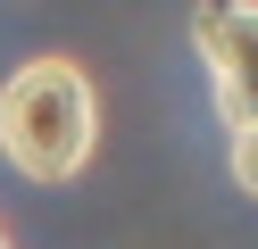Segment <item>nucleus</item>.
<instances>
[{
    "mask_svg": "<svg viewBox=\"0 0 258 249\" xmlns=\"http://www.w3.org/2000/svg\"><path fill=\"white\" fill-rule=\"evenodd\" d=\"M100 141V100L75 58H25L0 83V158L25 183H75Z\"/></svg>",
    "mask_w": 258,
    "mask_h": 249,
    "instance_id": "obj_1",
    "label": "nucleus"
},
{
    "mask_svg": "<svg viewBox=\"0 0 258 249\" xmlns=\"http://www.w3.org/2000/svg\"><path fill=\"white\" fill-rule=\"evenodd\" d=\"M191 42L208 58V92H217L225 125L258 116V0H200L191 9Z\"/></svg>",
    "mask_w": 258,
    "mask_h": 249,
    "instance_id": "obj_2",
    "label": "nucleus"
},
{
    "mask_svg": "<svg viewBox=\"0 0 258 249\" xmlns=\"http://www.w3.org/2000/svg\"><path fill=\"white\" fill-rule=\"evenodd\" d=\"M233 183L258 199V116H250V125H233Z\"/></svg>",
    "mask_w": 258,
    "mask_h": 249,
    "instance_id": "obj_3",
    "label": "nucleus"
},
{
    "mask_svg": "<svg viewBox=\"0 0 258 249\" xmlns=\"http://www.w3.org/2000/svg\"><path fill=\"white\" fill-rule=\"evenodd\" d=\"M0 249H9V232H0Z\"/></svg>",
    "mask_w": 258,
    "mask_h": 249,
    "instance_id": "obj_4",
    "label": "nucleus"
}]
</instances>
